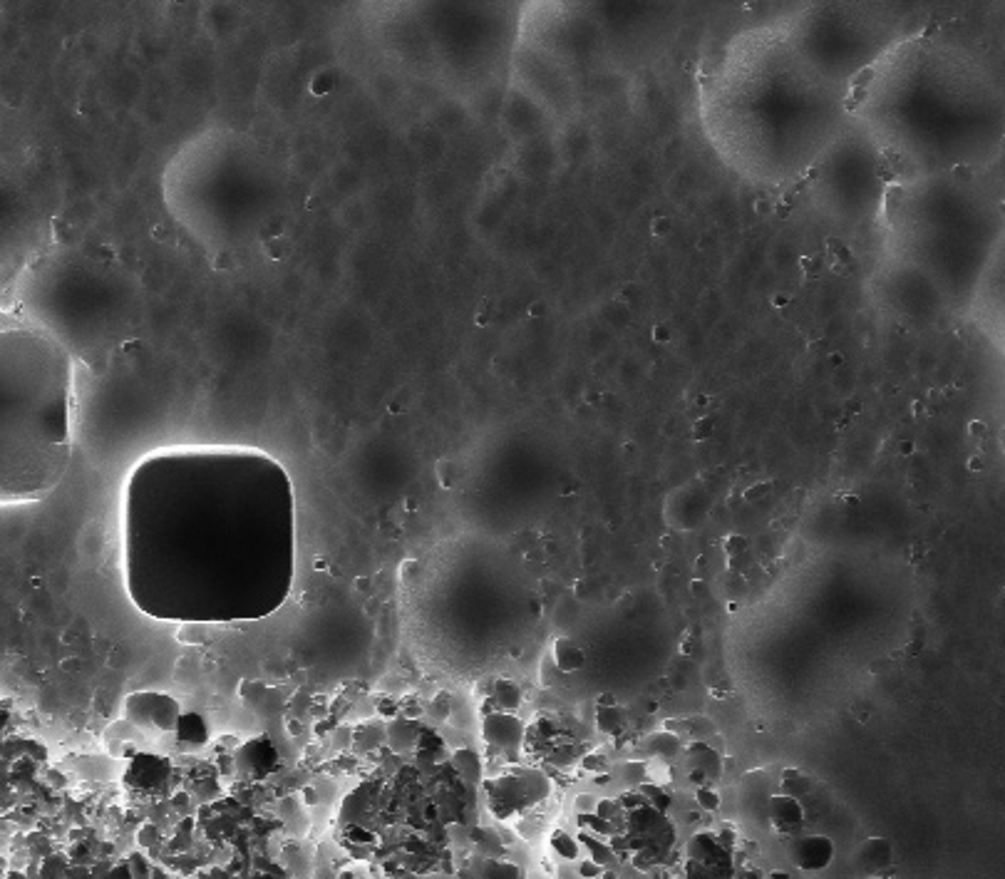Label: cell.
Instances as JSON below:
<instances>
[{
  "label": "cell",
  "mask_w": 1005,
  "mask_h": 879,
  "mask_svg": "<svg viewBox=\"0 0 1005 879\" xmlns=\"http://www.w3.org/2000/svg\"><path fill=\"white\" fill-rule=\"evenodd\" d=\"M914 450H916L914 442H911V440H901V445H899V452H901V455H904V457H911V455H914Z\"/></svg>",
  "instance_id": "cell-43"
},
{
  "label": "cell",
  "mask_w": 1005,
  "mask_h": 879,
  "mask_svg": "<svg viewBox=\"0 0 1005 879\" xmlns=\"http://www.w3.org/2000/svg\"><path fill=\"white\" fill-rule=\"evenodd\" d=\"M752 209H755L757 217H770L772 209H775V202H772V199H767V197H760L755 204H752Z\"/></svg>",
  "instance_id": "cell-30"
},
{
  "label": "cell",
  "mask_w": 1005,
  "mask_h": 879,
  "mask_svg": "<svg viewBox=\"0 0 1005 879\" xmlns=\"http://www.w3.org/2000/svg\"><path fill=\"white\" fill-rule=\"evenodd\" d=\"M800 269L804 271V279H814V276H819V261L812 256H802Z\"/></svg>",
  "instance_id": "cell-28"
},
{
  "label": "cell",
  "mask_w": 1005,
  "mask_h": 879,
  "mask_svg": "<svg viewBox=\"0 0 1005 879\" xmlns=\"http://www.w3.org/2000/svg\"><path fill=\"white\" fill-rule=\"evenodd\" d=\"M670 229H673V224H670L668 217H653V221H651V234L653 236H668Z\"/></svg>",
  "instance_id": "cell-27"
},
{
  "label": "cell",
  "mask_w": 1005,
  "mask_h": 879,
  "mask_svg": "<svg viewBox=\"0 0 1005 879\" xmlns=\"http://www.w3.org/2000/svg\"><path fill=\"white\" fill-rule=\"evenodd\" d=\"M579 840H584V845L589 847V850H591V857H594L596 865H606V862L611 860V850H608L606 845H601L599 840L594 842V837H591V835H584V832H581V835H579Z\"/></svg>",
  "instance_id": "cell-20"
},
{
  "label": "cell",
  "mask_w": 1005,
  "mask_h": 879,
  "mask_svg": "<svg viewBox=\"0 0 1005 879\" xmlns=\"http://www.w3.org/2000/svg\"><path fill=\"white\" fill-rule=\"evenodd\" d=\"M653 341L656 343H670V338H673V331L666 326V323H656V328H653Z\"/></svg>",
  "instance_id": "cell-33"
},
{
  "label": "cell",
  "mask_w": 1005,
  "mask_h": 879,
  "mask_svg": "<svg viewBox=\"0 0 1005 879\" xmlns=\"http://www.w3.org/2000/svg\"><path fill=\"white\" fill-rule=\"evenodd\" d=\"M529 313H532L534 318H541L546 313V306L541 301H536V303H532V308H529Z\"/></svg>",
  "instance_id": "cell-48"
},
{
  "label": "cell",
  "mask_w": 1005,
  "mask_h": 879,
  "mask_svg": "<svg viewBox=\"0 0 1005 879\" xmlns=\"http://www.w3.org/2000/svg\"><path fill=\"white\" fill-rule=\"evenodd\" d=\"M596 708V728L606 735H618L628 726V716L621 706H594Z\"/></svg>",
  "instance_id": "cell-14"
},
{
  "label": "cell",
  "mask_w": 1005,
  "mask_h": 879,
  "mask_svg": "<svg viewBox=\"0 0 1005 879\" xmlns=\"http://www.w3.org/2000/svg\"><path fill=\"white\" fill-rule=\"evenodd\" d=\"M829 269H832V274H837V276H847L849 274V266L842 264V261L832 259V256H829Z\"/></svg>",
  "instance_id": "cell-39"
},
{
  "label": "cell",
  "mask_w": 1005,
  "mask_h": 879,
  "mask_svg": "<svg viewBox=\"0 0 1005 879\" xmlns=\"http://www.w3.org/2000/svg\"><path fill=\"white\" fill-rule=\"evenodd\" d=\"M623 800H626V807H643V805H646V798H643V795L638 793V790H636V793H628Z\"/></svg>",
  "instance_id": "cell-41"
},
{
  "label": "cell",
  "mask_w": 1005,
  "mask_h": 879,
  "mask_svg": "<svg viewBox=\"0 0 1005 879\" xmlns=\"http://www.w3.org/2000/svg\"><path fill=\"white\" fill-rule=\"evenodd\" d=\"M829 366L842 368L844 366V353H829Z\"/></svg>",
  "instance_id": "cell-45"
},
{
  "label": "cell",
  "mask_w": 1005,
  "mask_h": 879,
  "mask_svg": "<svg viewBox=\"0 0 1005 879\" xmlns=\"http://www.w3.org/2000/svg\"><path fill=\"white\" fill-rule=\"evenodd\" d=\"M906 554H909L911 564H919V562H924L926 549H924V544H911V547L906 549Z\"/></svg>",
  "instance_id": "cell-36"
},
{
  "label": "cell",
  "mask_w": 1005,
  "mask_h": 879,
  "mask_svg": "<svg viewBox=\"0 0 1005 879\" xmlns=\"http://www.w3.org/2000/svg\"><path fill=\"white\" fill-rule=\"evenodd\" d=\"M772 879H790L785 872H772Z\"/></svg>",
  "instance_id": "cell-57"
},
{
  "label": "cell",
  "mask_w": 1005,
  "mask_h": 879,
  "mask_svg": "<svg viewBox=\"0 0 1005 879\" xmlns=\"http://www.w3.org/2000/svg\"><path fill=\"white\" fill-rule=\"evenodd\" d=\"M936 33H938V23H929L926 25L924 33H921V40H929L931 35H936Z\"/></svg>",
  "instance_id": "cell-50"
},
{
  "label": "cell",
  "mask_w": 1005,
  "mask_h": 879,
  "mask_svg": "<svg viewBox=\"0 0 1005 879\" xmlns=\"http://www.w3.org/2000/svg\"><path fill=\"white\" fill-rule=\"evenodd\" d=\"M847 425H849V418H847V415H844V418H839V420H837V430H844V428H847Z\"/></svg>",
  "instance_id": "cell-56"
},
{
  "label": "cell",
  "mask_w": 1005,
  "mask_h": 879,
  "mask_svg": "<svg viewBox=\"0 0 1005 879\" xmlns=\"http://www.w3.org/2000/svg\"><path fill=\"white\" fill-rule=\"evenodd\" d=\"M638 793H641L643 798H646V803L656 805V810L666 812L668 807H670V795L663 788H658V785L641 783V785H638Z\"/></svg>",
  "instance_id": "cell-19"
},
{
  "label": "cell",
  "mask_w": 1005,
  "mask_h": 879,
  "mask_svg": "<svg viewBox=\"0 0 1005 879\" xmlns=\"http://www.w3.org/2000/svg\"><path fill=\"white\" fill-rule=\"evenodd\" d=\"M874 77H876L874 68H864V70H859V73L852 77V87H854V90H867L869 82H874Z\"/></svg>",
  "instance_id": "cell-26"
},
{
  "label": "cell",
  "mask_w": 1005,
  "mask_h": 879,
  "mask_svg": "<svg viewBox=\"0 0 1005 879\" xmlns=\"http://www.w3.org/2000/svg\"><path fill=\"white\" fill-rule=\"evenodd\" d=\"M713 433H715V423H713V420H710V418L695 420V425H693V440L695 442H705Z\"/></svg>",
  "instance_id": "cell-23"
},
{
  "label": "cell",
  "mask_w": 1005,
  "mask_h": 879,
  "mask_svg": "<svg viewBox=\"0 0 1005 879\" xmlns=\"http://www.w3.org/2000/svg\"><path fill=\"white\" fill-rule=\"evenodd\" d=\"M777 204H782V207H787V209H795V194H792V192H785V194H782L780 202H777Z\"/></svg>",
  "instance_id": "cell-44"
},
{
  "label": "cell",
  "mask_w": 1005,
  "mask_h": 879,
  "mask_svg": "<svg viewBox=\"0 0 1005 879\" xmlns=\"http://www.w3.org/2000/svg\"><path fill=\"white\" fill-rule=\"evenodd\" d=\"M462 877L467 879H524L522 870L517 865H509V862H497V860H487V857H479L469 865V870L462 872Z\"/></svg>",
  "instance_id": "cell-11"
},
{
  "label": "cell",
  "mask_w": 1005,
  "mask_h": 879,
  "mask_svg": "<svg viewBox=\"0 0 1005 879\" xmlns=\"http://www.w3.org/2000/svg\"><path fill=\"white\" fill-rule=\"evenodd\" d=\"M708 403H710L708 395H695V405H698V408H705Z\"/></svg>",
  "instance_id": "cell-53"
},
{
  "label": "cell",
  "mask_w": 1005,
  "mask_h": 879,
  "mask_svg": "<svg viewBox=\"0 0 1005 879\" xmlns=\"http://www.w3.org/2000/svg\"><path fill=\"white\" fill-rule=\"evenodd\" d=\"M179 718H182L179 701L167 693L139 691L132 693L125 703V721L142 735L174 733Z\"/></svg>",
  "instance_id": "cell-3"
},
{
  "label": "cell",
  "mask_w": 1005,
  "mask_h": 879,
  "mask_svg": "<svg viewBox=\"0 0 1005 879\" xmlns=\"http://www.w3.org/2000/svg\"><path fill=\"white\" fill-rule=\"evenodd\" d=\"M596 706H616V696L613 693H603V696H599V701H596Z\"/></svg>",
  "instance_id": "cell-46"
},
{
  "label": "cell",
  "mask_w": 1005,
  "mask_h": 879,
  "mask_svg": "<svg viewBox=\"0 0 1005 879\" xmlns=\"http://www.w3.org/2000/svg\"><path fill=\"white\" fill-rule=\"evenodd\" d=\"M551 663H554L561 673H574L584 668L586 656L584 651L574 644V639L559 636V639H554V646H551Z\"/></svg>",
  "instance_id": "cell-10"
},
{
  "label": "cell",
  "mask_w": 1005,
  "mask_h": 879,
  "mask_svg": "<svg viewBox=\"0 0 1005 879\" xmlns=\"http://www.w3.org/2000/svg\"><path fill=\"white\" fill-rule=\"evenodd\" d=\"M819 177V169L817 167H812V169H807V174L802 177V182L807 184V182H812V179H817Z\"/></svg>",
  "instance_id": "cell-51"
},
{
  "label": "cell",
  "mask_w": 1005,
  "mask_h": 879,
  "mask_svg": "<svg viewBox=\"0 0 1005 879\" xmlns=\"http://www.w3.org/2000/svg\"><path fill=\"white\" fill-rule=\"evenodd\" d=\"M844 413H847V418H849V420H852V415H859V413H862V400L849 398L847 403H844Z\"/></svg>",
  "instance_id": "cell-37"
},
{
  "label": "cell",
  "mask_w": 1005,
  "mask_h": 879,
  "mask_svg": "<svg viewBox=\"0 0 1005 879\" xmlns=\"http://www.w3.org/2000/svg\"><path fill=\"white\" fill-rule=\"evenodd\" d=\"M852 867L862 879H891L894 875V845L886 837H869L854 850Z\"/></svg>",
  "instance_id": "cell-6"
},
{
  "label": "cell",
  "mask_w": 1005,
  "mask_h": 879,
  "mask_svg": "<svg viewBox=\"0 0 1005 879\" xmlns=\"http://www.w3.org/2000/svg\"><path fill=\"white\" fill-rule=\"evenodd\" d=\"M733 879H747V877H733Z\"/></svg>",
  "instance_id": "cell-58"
},
{
  "label": "cell",
  "mask_w": 1005,
  "mask_h": 879,
  "mask_svg": "<svg viewBox=\"0 0 1005 879\" xmlns=\"http://www.w3.org/2000/svg\"><path fill=\"white\" fill-rule=\"evenodd\" d=\"M767 495H770V482H757V485L747 487L742 497H745V502H760L765 500Z\"/></svg>",
  "instance_id": "cell-25"
},
{
  "label": "cell",
  "mask_w": 1005,
  "mask_h": 879,
  "mask_svg": "<svg viewBox=\"0 0 1005 879\" xmlns=\"http://www.w3.org/2000/svg\"><path fill=\"white\" fill-rule=\"evenodd\" d=\"M911 410H914V415H916V418H924V413H926V405H924V403H921V400H916V403H914V408H911Z\"/></svg>",
  "instance_id": "cell-52"
},
{
  "label": "cell",
  "mask_w": 1005,
  "mask_h": 879,
  "mask_svg": "<svg viewBox=\"0 0 1005 879\" xmlns=\"http://www.w3.org/2000/svg\"><path fill=\"white\" fill-rule=\"evenodd\" d=\"M837 847L827 835H795L787 845V857L802 872H822L834 862Z\"/></svg>",
  "instance_id": "cell-5"
},
{
  "label": "cell",
  "mask_w": 1005,
  "mask_h": 879,
  "mask_svg": "<svg viewBox=\"0 0 1005 879\" xmlns=\"http://www.w3.org/2000/svg\"><path fill=\"white\" fill-rule=\"evenodd\" d=\"M524 723L519 721L514 713H502V711H489L482 721V738L487 740L489 748L494 753H502L507 758H514L519 753L524 743Z\"/></svg>",
  "instance_id": "cell-4"
},
{
  "label": "cell",
  "mask_w": 1005,
  "mask_h": 879,
  "mask_svg": "<svg viewBox=\"0 0 1005 879\" xmlns=\"http://www.w3.org/2000/svg\"><path fill=\"white\" fill-rule=\"evenodd\" d=\"M767 817L780 835L795 837L804 825V807L800 800L777 793L767 800Z\"/></svg>",
  "instance_id": "cell-7"
},
{
  "label": "cell",
  "mask_w": 1005,
  "mask_h": 879,
  "mask_svg": "<svg viewBox=\"0 0 1005 879\" xmlns=\"http://www.w3.org/2000/svg\"><path fill=\"white\" fill-rule=\"evenodd\" d=\"M901 197H904V189H901L899 184L889 187V192H886V207H884V212H886V219H889V221L894 219L896 212H899Z\"/></svg>",
  "instance_id": "cell-21"
},
{
  "label": "cell",
  "mask_w": 1005,
  "mask_h": 879,
  "mask_svg": "<svg viewBox=\"0 0 1005 879\" xmlns=\"http://www.w3.org/2000/svg\"><path fill=\"white\" fill-rule=\"evenodd\" d=\"M122 574L142 614L184 624L266 619L296 577V490L249 445H174L122 490Z\"/></svg>",
  "instance_id": "cell-1"
},
{
  "label": "cell",
  "mask_w": 1005,
  "mask_h": 879,
  "mask_svg": "<svg viewBox=\"0 0 1005 879\" xmlns=\"http://www.w3.org/2000/svg\"><path fill=\"white\" fill-rule=\"evenodd\" d=\"M616 812V803H611V800H596V810H594V815L596 817H601V820H608V817Z\"/></svg>",
  "instance_id": "cell-29"
},
{
  "label": "cell",
  "mask_w": 1005,
  "mask_h": 879,
  "mask_svg": "<svg viewBox=\"0 0 1005 879\" xmlns=\"http://www.w3.org/2000/svg\"><path fill=\"white\" fill-rule=\"evenodd\" d=\"M584 400H586V405H599L601 403V393H594V390H586Z\"/></svg>",
  "instance_id": "cell-47"
},
{
  "label": "cell",
  "mask_w": 1005,
  "mask_h": 879,
  "mask_svg": "<svg viewBox=\"0 0 1005 879\" xmlns=\"http://www.w3.org/2000/svg\"><path fill=\"white\" fill-rule=\"evenodd\" d=\"M551 847H554L556 855H561L564 860H576V857H579V842H576V837H571L569 832L564 830L551 832Z\"/></svg>",
  "instance_id": "cell-18"
},
{
  "label": "cell",
  "mask_w": 1005,
  "mask_h": 879,
  "mask_svg": "<svg viewBox=\"0 0 1005 879\" xmlns=\"http://www.w3.org/2000/svg\"><path fill=\"white\" fill-rule=\"evenodd\" d=\"M264 755L266 758L268 755H276L271 745L266 743V738L251 740V743H246L244 748L236 753V768H239L244 775H249V778H261V775H266L268 770L273 768V760H261Z\"/></svg>",
  "instance_id": "cell-8"
},
{
  "label": "cell",
  "mask_w": 1005,
  "mask_h": 879,
  "mask_svg": "<svg viewBox=\"0 0 1005 879\" xmlns=\"http://www.w3.org/2000/svg\"><path fill=\"white\" fill-rule=\"evenodd\" d=\"M693 591H695V594H703V591H705V586H703V582H700V579H695V582H693Z\"/></svg>",
  "instance_id": "cell-55"
},
{
  "label": "cell",
  "mask_w": 1005,
  "mask_h": 879,
  "mask_svg": "<svg viewBox=\"0 0 1005 879\" xmlns=\"http://www.w3.org/2000/svg\"><path fill=\"white\" fill-rule=\"evenodd\" d=\"M747 549V539L740 537V534H733V537L725 539V552H728L730 559H737L742 552Z\"/></svg>",
  "instance_id": "cell-24"
},
{
  "label": "cell",
  "mask_w": 1005,
  "mask_h": 879,
  "mask_svg": "<svg viewBox=\"0 0 1005 879\" xmlns=\"http://www.w3.org/2000/svg\"><path fill=\"white\" fill-rule=\"evenodd\" d=\"M174 738H177V745L182 750H197L206 743V723L204 718H199L197 713H189V716L179 718L177 728H174Z\"/></svg>",
  "instance_id": "cell-12"
},
{
  "label": "cell",
  "mask_w": 1005,
  "mask_h": 879,
  "mask_svg": "<svg viewBox=\"0 0 1005 879\" xmlns=\"http://www.w3.org/2000/svg\"><path fill=\"white\" fill-rule=\"evenodd\" d=\"M790 303H792L790 293H782L780 291V293H775V296H772V306H775V308H787V306H790Z\"/></svg>",
  "instance_id": "cell-40"
},
{
  "label": "cell",
  "mask_w": 1005,
  "mask_h": 879,
  "mask_svg": "<svg viewBox=\"0 0 1005 879\" xmlns=\"http://www.w3.org/2000/svg\"><path fill=\"white\" fill-rule=\"evenodd\" d=\"M75 358L40 321L0 308V507L43 502L72 460Z\"/></svg>",
  "instance_id": "cell-2"
},
{
  "label": "cell",
  "mask_w": 1005,
  "mask_h": 879,
  "mask_svg": "<svg viewBox=\"0 0 1005 879\" xmlns=\"http://www.w3.org/2000/svg\"><path fill=\"white\" fill-rule=\"evenodd\" d=\"M953 179H958L961 184H971L973 182V169L968 164H956L953 167Z\"/></svg>",
  "instance_id": "cell-31"
},
{
  "label": "cell",
  "mask_w": 1005,
  "mask_h": 879,
  "mask_svg": "<svg viewBox=\"0 0 1005 879\" xmlns=\"http://www.w3.org/2000/svg\"><path fill=\"white\" fill-rule=\"evenodd\" d=\"M452 763H455L457 773L469 780V783H477L482 778V760H479V755L474 750H457L452 755Z\"/></svg>",
  "instance_id": "cell-15"
},
{
  "label": "cell",
  "mask_w": 1005,
  "mask_h": 879,
  "mask_svg": "<svg viewBox=\"0 0 1005 879\" xmlns=\"http://www.w3.org/2000/svg\"><path fill=\"white\" fill-rule=\"evenodd\" d=\"M579 872H581V877L596 879V877L601 875V865H596L594 860H586V862H581V865H579Z\"/></svg>",
  "instance_id": "cell-32"
},
{
  "label": "cell",
  "mask_w": 1005,
  "mask_h": 879,
  "mask_svg": "<svg viewBox=\"0 0 1005 879\" xmlns=\"http://www.w3.org/2000/svg\"><path fill=\"white\" fill-rule=\"evenodd\" d=\"M772 214H777L780 219H787L792 214V209H787V207H782V204H777L775 202V209H772Z\"/></svg>",
  "instance_id": "cell-49"
},
{
  "label": "cell",
  "mask_w": 1005,
  "mask_h": 879,
  "mask_svg": "<svg viewBox=\"0 0 1005 879\" xmlns=\"http://www.w3.org/2000/svg\"><path fill=\"white\" fill-rule=\"evenodd\" d=\"M968 470H971V472L986 470V462H983V457H978V455L971 457V460H968Z\"/></svg>",
  "instance_id": "cell-42"
},
{
  "label": "cell",
  "mask_w": 1005,
  "mask_h": 879,
  "mask_svg": "<svg viewBox=\"0 0 1005 879\" xmlns=\"http://www.w3.org/2000/svg\"><path fill=\"white\" fill-rule=\"evenodd\" d=\"M690 760L695 763V768L703 770L705 778L708 780H718L723 775V755L715 750L713 743H705V740H693L688 748Z\"/></svg>",
  "instance_id": "cell-9"
},
{
  "label": "cell",
  "mask_w": 1005,
  "mask_h": 879,
  "mask_svg": "<svg viewBox=\"0 0 1005 879\" xmlns=\"http://www.w3.org/2000/svg\"><path fill=\"white\" fill-rule=\"evenodd\" d=\"M678 735H673V733H668V731H661V733H656V735H651V738L646 740V750H648V755H656V758H663V760H670L673 758L675 753H678Z\"/></svg>",
  "instance_id": "cell-17"
},
{
  "label": "cell",
  "mask_w": 1005,
  "mask_h": 879,
  "mask_svg": "<svg viewBox=\"0 0 1005 879\" xmlns=\"http://www.w3.org/2000/svg\"><path fill=\"white\" fill-rule=\"evenodd\" d=\"M812 790V778L802 773L797 768H787L782 773V795H790V798L800 800L802 795H807Z\"/></svg>",
  "instance_id": "cell-16"
},
{
  "label": "cell",
  "mask_w": 1005,
  "mask_h": 879,
  "mask_svg": "<svg viewBox=\"0 0 1005 879\" xmlns=\"http://www.w3.org/2000/svg\"><path fill=\"white\" fill-rule=\"evenodd\" d=\"M876 177L881 179V182H886V184H894V179H896V172L894 169H889L886 164H881L879 169H876Z\"/></svg>",
  "instance_id": "cell-38"
},
{
  "label": "cell",
  "mask_w": 1005,
  "mask_h": 879,
  "mask_svg": "<svg viewBox=\"0 0 1005 879\" xmlns=\"http://www.w3.org/2000/svg\"><path fill=\"white\" fill-rule=\"evenodd\" d=\"M616 298H618V301H623V303H628V301H631V291H628V289H623V291H618V293H616Z\"/></svg>",
  "instance_id": "cell-54"
},
{
  "label": "cell",
  "mask_w": 1005,
  "mask_h": 879,
  "mask_svg": "<svg viewBox=\"0 0 1005 879\" xmlns=\"http://www.w3.org/2000/svg\"><path fill=\"white\" fill-rule=\"evenodd\" d=\"M487 701L492 703L494 711L514 713L522 706V688L514 681H509V678H497V681H492Z\"/></svg>",
  "instance_id": "cell-13"
},
{
  "label": "cell",
  "mask_w": 1005,
  "mask_h": 879,
  "mask_svg": "<svg viewBox=\"0 0 1005 879\" xmlns=\"http://www.w3.org/2000/svg\"><path fill=\"white\" fill-rule=\"evenodd\" d=\"M576 810H579L581 815H591V812L596 810V798H591V795H581L579 803H576Z\"/></svg>",
  "instance_id": "cell-35"
},
{
  "label": "cell",
  "mask_w": 1005,
  "mask_h": 879,
  "mask_svg": "<svg viewBox=\"0 0 1005 879\" xmlns=\"http://www.w3.org/2000/svg\"><path fill=\"white\" fill-rule=\"evenodd\" d=\"M968 435L976 440H983L988 435L986 423H983V420H971V423H968Z\"/></svg>",
  "instance_id": "cell-34"
},
{
  "label": "cell",
  "mask_w": 1005,
  "mask_h": 879,
  "mask_svg": "<svg viewBox=\"0 0 1005 879\" xmlns=\"http://www.w3.org/2000/svg\"><path fill=\"white\" fill-rule=\"evenodd\" d=\"M695 800H698V805L703 807V810H718L720 807V795L715 793L713 788H698Z\"/></svg>",
  "instance_id": "cell-22"
}]
</instances>
